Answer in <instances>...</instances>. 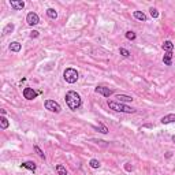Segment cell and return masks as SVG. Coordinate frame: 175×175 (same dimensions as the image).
<instances>
[{
  "mask_svg": "<svg viewBox=\"0 0 175 175\" xmlns=\"http://www.w3.org/2000/svg\"><path fill=\"white\" fill-rule=\"evenodd\" d=\"M119 53H121L123 57H129V56H130V52L127 51V49H125V48H121V49H119Z\"/></svg>",
  "mask_w": 175,
  "mask_h": 175,
  "instance_id": "obj_24",
  "label": "cell"
},
{
  "mask_svg": "<svg viewBox=\"0 0 175 175\" xmlns=\"http://www.w3.org/2000/svg\"><path fill=\"white\" fill-rule=\"evenodd\" d=\"M8 126H10V122H8V119H7L6 116H4V115H3V116L0 118V127H2V129H3V130H6V129H7V127H8Z\"/></svg>",
  "mask_w": 175,
  "mask_h": 175,
  "instance_id": "obj_17",
  "label": "cell"
},
{
  "mask_svg": "<svg viewBox=\"0 0 175 175\" xmlns=\"http://www.w3.org/2000/svg\"><path fill=\"white\" fill-rule=\"evenodd\" d=\"M115 99H118L119 103H123V101H133L131 96H127V95H116Z\"/></svg>",
  "mask_w": 175,
  "mask_h": 175,
  "instance_id": "obj_16",
  "label": "cell"
},
{
  "mask_svg": "<svg viewBox=\"0 0 175 175\" xmlns=\"http://www.w3.org/2000/svg\"><path fill=\"white\" fill-rule=\"evenodd\" d=\"M22 49V44H19L18 41H14V43L10 44V51L12 52H19Z\"/></svg>",
  "mask_w": 175,
  "mask_h": 175,
  "instance_id": "obj_15",
  "label": "cell"
},
{
  "mask_svg": "<svg viewBox=\"0 0 175 175\" xmlns=\"http://www.w3.org/2000/svg\"><path fill=\"white\" fill-rule=\"evenodd\" d=\"M10 6L17 11H21L25 8V2L23 0H10Z\"/></svg>",
  "mask_w": 175,
  "mask_h": 175,
  "instance_id": "obj_8",
  "label": "cell"
},
{
  "mask_svg": "<svg viewBox=\"0 0 175 175\" xmlns=\"http://www.w3.org/2000/svg\"><path fill=\"white\" fill-rule=\"evenodd\" d=\"M135 37H137V34H135L134 32H131V30H129V32H126V38H127V40L133 41V40H135Z\"/></svg>",
  "mask_w": 175,
  "mask_h": 175,
  "instance_id": "obj_22",
  "label": "cell"
},
{
  "mask_svg": "<svg viewBox=\"0 0 175 175\" xmlns=\"http://www.w3.org/2000/svg\"><path fill=\"white\" fill-rule=\"evenodd\" d=\"M12 32H14V23H8L3 30L4 34H10V33H12Z\"/></svg>",
  "mask_w": 175,
  "mask_h": 175,
  "instance_id": "obj_21",
  "label": "cell"
},
{
  "mask_svg": "<svg viewBox=\"0 0 175 175\" xmlns=\"http://www.w3.org/2000/svg\"><path fill=\"white\" fill-rule=\"evenodd\" d=\"M47 15H48L51 19H56V18H57V12H56V10H55V8H48V10H47Z\"/></svg>",
  "mask_w": 175,
  "mask_h": 175,
  "instance_id": "obj_18",
  "label": "cell"
},
{
  "mask_svg": "<svg viewBox=\"0 0 175 175\" xmlns=\"http://www.w3.org/2000/svg\"><path fill=\"white\" fill-rule=\"evenodd\" d=\"M160 122H161L163 125L174 123V122H175V114H168V115H166V116H163V118L160 119Z\"/></svg>",
  "mask_w": 175,
  "mask_h": 175,
  "instance_id": "obj_9",
  "label": "cell"
},
{
  "mask_svg": "<svg viewBox=\"0 0 175 175\" xmlns=\"http://www.w3.org/2000/svg\"><path fill=\"white\" fill-rule=\"evenodd\" d=\"M37 95H38V92H36L32 88H25V89H23V97H25L26 100H33V99L37 97Z\"/></svg>",
  "mask_w": 175,
  "mask_h": 175,
  "instance_id": "obj_6",
  "label": "cell"
},
{
  "mask_svg": "<svg viewBox=\"0 0 175 175\" xmlns=\"http://www.w3.org/2000/svg\"><path fill=\"white\" fill-rule=\"evenodd\" d=\"M95 92L99 93V95H101V96H104V97H109V96L114 93L109 88H105V86H97L95 89Z\"/></svg>",
  "mask_w": 175,
  "mask_h": 175,
  "instance_id": "obj_7",
  "label": "cell"
},
{
  "mask_svg": "<svg viewBox=\"0 0 175 175\" xmlns=\"http://www.w3.org/2000/svg\"><path fill=\"white\" fill-rule=\"evenodd\" d=\"M38 36H40V33H38L37 30H33V32L30 33V37H32V38H37Z\"/></svg>",
  "mask_w": 175,
  "mask_h": 175,
  "instance_id": "obj_26",
  "label": "cell"
},
{
  "mask_svg": "<svg viewBox=\"0 0 175 175\" xmlns=\"http://www.w3.org/2000/svg\"><path fill=\"white\" fill-rule=\"evenodd\" d=\"M161 48H163L166 52H172V49H174V44H172L170 40H167V41H164V43H163Z\"/></svg>",
  "mask_w": 175,
  "mask_h": 175,
  "instance_id": "obj_13",
  "label": "cell"
},
{
  "mask_svg": "<svg viewBox=\"0 0 175 175\" xmlns=\"http://www.w3.org/2000/svg\"><path fill=\"white\" fill-rule=\"evenodd\" d=\"M89 166L92 167V168H95V170H97V168H100V161L97 160V159H92V160L89 161Z\"/></svg>",
  "mask_w": 175,
  "mask_h": 175,
  "instance_id": "obj_19",
  "label": "cell"
},
{
  "mask_svg": "<svg viewBox=\"0 0 175 175\" xmlns=\"http://www.w3.org/2000/svg\"><path fill=\"white\" fill-rule=\"evenodd\" d=\"M64 100H66L67 107H69L71 111H77V109L82 105V99H81L79 93H77L75 90H69V92L66 93Z\"/></svg>",
  "mask_w": 175,
  "mask_h": 175,
  "instance_id": "obj_1",
  "label": "cell"
},
{
  "mask_svg": "<svg viewBox=\"0 0 175 175\" xmlns=\"http://www.w3.org/2000/svg\"><path fill=\"white\" fill-rule=\"evenodd\" d=\"M34 151H36V152H37V155L40 156L41 159H44V160H45V155H44V152L40 149V147H37V145H36V147H34Z\"/></svg>",
  "mask_w": 175,
  "mask_h": 175,
  "instance_id": "obj_23",
  "label": "cell"
},
{
  "mask_svg": "<svg viewBox=\"0 0 175 175\" xmlns=\"http://www.w3.org/2000/svg\"><path fill=\"white\" fill-rule=\"evenodd\" d=\"M21 167H23V168H28V170H30V171H33V172H34L36 168H37V166H36L34 161H23V163L21 164Z\"/></svg>",
  "mask_w": 175,
  "mask_h": 175,
  "instance_id": "obj_10",
  "label": "cell"
},
{
  "mask_svg": "<svg viewBox=\"0 0 175 175\" xmlns=\"http://www.w3.org/2000/svg\"><path fill=\"white\" fill-rule=\"evenodd\" d=\"M108 107L111 109L116 112H123V114H134L135 109L131 108V107L126 105L123 103H119V101H114V100H108Z\"/></svg>",
  "mask_w": 175,
  "mask_h": 175,
  "instance_id": "obj_2",
  "label": "cell"
},
{
  "mask_svg": "<svg viewBox=\"0 0 175 175\" xmlns=\"http://www.w3.org/2000/svg\"><path fill=\"white\" fill-rule=\"evenodd\" d=\"M44 107H45V109H48V111H51V112H55V114H59V112L62 111L60 104L56 103L55 100H45Z\"/></svg>",
  "mask_w": 175,
  "mask_h": 175,
  "instance_id": "obj_4",
  "label": "cell"
},
{
  "mask_svg": "<svg viewBox=\"0 0 175 175\" xmlns=\"http://www.w3.org/2000/svg\"><path fill=\"white\" fill-rule=\"evenodd\" d=\"M149 11H151V15H152V18H159V11L156 8H149Z\"/></svg>",
  "mask_w": 175,
  "mask_h": 175,
  "instance_id": "obj_25",
  "label": "cell"
},
{
  "mask_svg": "<svg viewBox=\"0 0 175 175\" xmlns=\"http://www.w3.org/2000/svg\"><path fill=\"white\" fill-rule=\"evenodd\" d=\"M172 141H174V142H175V135H172Z\"/></svg>",
  "mask_w": 175,
  "mask_h": 175,
  "instance_id": "obj_27",
  "label": "cell"
},
{
  "mask_svg": "<svg viewBox=\"0 0 175 175\" xmlns=\"http://www.w3.org/2000/svg\"><path fill=\"white\" fill-rule=\"evenodd\" d=\"M92 127H93L95 130H99V131L103 133V134H107V133H108V129H107L104 125H99V126H92Z\"/></svg>",
  "mask_w": 175,
  "mask_h": 175,
  "instance_id": "obj_20",
  "label": "cell"
},
{
  "mask_svg": "<svg viewBox=\"0 0 175 175\" xmlns=\"http://www.w3.org/2000/svg\"><path fill=\"white\" fill-rule=\"evenodd\" d=\"M26 22L29 23L30 26H34V25H38L40 23V17H38L36 12H29L28 15H26Z\"/></svg>",
  "mask_w": 175,
  "mask_h": 175,
  "instance_id": "obj_5",
  "label": "cell"
},
{
  "mask_svg": "<svg viewBox=\"0 0 175 175\" xmlns=\"http://www.w3.org/2000/svg\"><path fill=\"white\" fill-rule=\"evenodd\" d=\"M55 170H56L57 175H67V170L63 164H56V166H55Z\"/></svg>",
  "mask_w": 175,
  "mask_h": 175,
  "instance_id": "obj_14",
  "label": "cell"
},
{
  "mask_svg": "<svg viewBox=\"0 0 175 175\" xmlns=\"http://www.w3.org/2000/svg\"><path fill=\"white\" fill-rule=\"evenodd\" d=\"M63 78L67 83H75L78 81V78H79V74H78V71L75 69H71V67H70V69L64 70Z\"/></svg>",
  "mask_w": 175,
  "mask_h": 175,
  "instance_id": "obj_3",
  "label": "cell"
},
{
  "mask_svg": "<svg viewBox=\"0 0 175 175\" xmlns=\"http://www.w3.org/2000/svg\"><path fill=\"white\" fill-rule=\"evenodd\" d=\"M163 63L166 66H171L172 64V52H166L163 56Z\"/></svg>",
  "mask_w": 175,
  "mask_h": 175,
  "instance_id": "obj_11",
  "label": "cell"
},
{
  "mask_svg": "<svg viewBox=\"0 0 175 175\" xmlns=\"http://www.w3.org/2000/svg\"><path fill=\"white\" fill-rule=\"evenodd\" d=\"M133 15H134L135 19L141 21V22H147V21H148V17L144 14V12H141V11H134V12H133Z\"/></svg>",
  "mask_w": 175,
  "mask_h": 175,
  "instance_id": "obj_12",
  "label": "cell"
}]
</instances>
